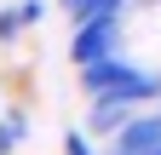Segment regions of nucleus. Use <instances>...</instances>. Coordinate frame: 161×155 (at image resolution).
I'll return each mask as SVG.
<instances>
[{"mask_svg": "<svg viewBox=\"0 0 161 155\" xmlns=\"http://www.w3.org/2000/svg\"><path fill=\"white\" fill-rule=\"evenodd\" d=\"M80 92H86L92 104H132V109H144V104L161 98V75L138 69L132 57L121 52V57H104V63L80 69Z\"/></svg>", "mask_w": 161, "mask_h": 155, "instance_id": "nucleus-1", "label": "nucleus"}, {"mask_svg": "<svg viewBox=\"0 0 161 155\" xmlns=\"http://www.w3.org/2000/svg\"><path fill=\"white\" fill-rule=\"evenodd\" d=\"M104 57H121V17H86V23H75L69 63L92 69V63H104Z\"/></svg>", "mask_w": 161, "mask_h": 155, "instance_id": "nucleus-2", "label": "nucleus"}, {"mask_svg": "<svg viewBox=\"0 0 161 155\" xmlns=\"http://www.w3.org/2000/svg\"><path fill=\"white\" fill-rule=\"evenodd\" d=\"M132 115H138L132 104H92V132H98V138H115Z\"/></svg>", "mask_w": 161, "mask_h": 155, "instance_id": "nucleus-3", "label": "nucleus"}, {"mask_svg": "<svg viewBox=\"0 0 161 155\" xmlns=\"http://www.w3.org/2000/svg\"><path fill=\"white\" fill-rule=\"evenodd\" d=\"M58 6H64L75 23H86V17H121L132 0H58Z\"/></svg>", "mask_w": 161, "mask_h": 155, "instance_id": "nucleus-4", "label": "nucleus"}, {"mask_svg": "<svg viewBox=\"0 0 161 155\" xmlns=\"http://www.w3.org/2000/svg\"><path fill=\"white\" fill-rule=\"evenodd\" d=\"M23 132H29L23 109H6V115H0V155H17V144H23Z\"/></svg>", "mask_w": 161, "mask_h": 155, "instance_id": "nucleus-5", "label": "nucleus"}, {"mask_svg": "<svg viewBox=\"0 0 161 155\" xmlns=\"http://www.w3.org/2000/svg\"><path fill=\"white\" fill-rule=\"evenodd\" d=\"M12 17H17V29H35L40 17H46V0H17V6H12Z\"/></svg>", "mask_w": 161, "mask_h": 155, "instance_id": "nucleus-6", "label": "nucleus"}, {"mask_svg": "<svg viewBox=\"0 0 161 155\" xmlns=\"http://www.w3.org/2000/svg\"><path fill=\"white\" fill-rule=\"evenodd\" d=\"M64 155H98V149H92V138H86L80 126H69V132H64Z\"/></svg>", "mask_w": 161, "mask_h": 155, "instance_id": "nucleus-7", "label": "nucleus"}, {"mask_svg": "<svg viewBox=\"0 0 161 155\" xmlns=\"http://www.w3.org/2000/svg\"><path fill=\"white\" fill-rule=\"evenodd\" d=\"M17 35H23V29H17V17H12V12H0V40H6V46H12V40H17Z\"/></svg>", "mask_w": 161, "mask_h": 155, "instance_id": "nucleus-8", "label": "nucleus"}, {"mask_svg": "<svg viewBox=\"0 0 161 155\" xmlns=\"http://www.w3.org/2000/svg\"><path fill=\"white\" fill-rule=\"evenodd\" d=\"M150 155H161V149H150Z\"/></svg>", "mask_w": 161, "mask_h": 155, "instance_id": "nucleus-9", "label": "nucleus"}]
</instances>
